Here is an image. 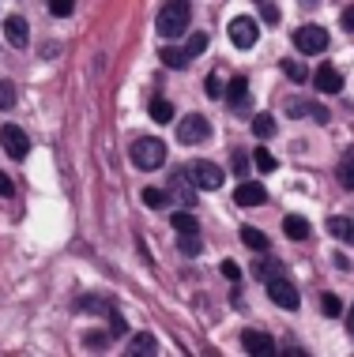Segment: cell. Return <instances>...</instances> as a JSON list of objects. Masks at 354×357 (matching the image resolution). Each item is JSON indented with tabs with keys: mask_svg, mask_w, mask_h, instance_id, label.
I'll list each match as a JSON object with an SVG mask.
<instances>
[{
	"mask_svg": "<svg viewBox=\"0 0 354 357\" xmlns=\"http://www.w3.org/2000/svg\"><path fill=\"white\" fill-rule=\"evenodd\" d=\"M320 312L328 316V320H336V316H343V301H339L336 294H324L320 297Z\"/></svg>",
	"mask_w": 354,
	"mask_h": 357,
	"instance_id": "cb8c5ba5",
	"label": "cell"
},
{
	"mask_svg": "<svg viewBox=\"0 0 354 357\" xmlns=\"http://www.w3.org/2000/svg\"><path fill=\"white\" fill-rule=\"evenodd\" d=\"M242 241H245L249 248H253V252H267V237L260 234V229L245 226V229H242Z\"/></svg>",
	"mask_w": 354,
	"mask_h": 357,
	"instance_id": "ffe728a7",
	"label": "cell"
},
{
	"mask_svg": "<svg viewBox=\"0 0 354 357\" xmlns=\"http://www.w3.org/2000/svg\"><path fill=\"white\" fill-rule=\"evenodd\" d=\"M347 327H351V335H354V308H351V316H347Z\"/></svg>",
	"mask_w": 354,
	"mask_h": 357,
	"instance_id": "60d3db41",
	"label": "cell"
},
{
	"mask_svg": "<svg viewBox=\"0 0 354 357\" xmlns=\"http://www.w3.org/2000/svg\"><path fill=\"white\" fill-rule=\"evenodd\" d=\"M193 181H196V188H223V169L215 166V162H196L193 166Z\"/></svg>",
	"mask_w": 354,
	"mask_h": 357,
	"instance_id": "9c48e42d",
	"label": "cell"
},
{
	"mask_svg": "<svg viewBox=\"0 0 354 357\" xmlns=\"http://www.w3.org/2000/svg\"><path fill=\"white\" fill-rule=\"evenodd\" d=\"M0 147L8 151V158H27V151H31V139H27V132L19 128V124H4L0 128Z\"/></svg>",
	"mask_w": 354,
	"mask_h": 357,
	"instance_id": "5b68a950",
	"label": "cell"
},
{
	"mask_svg": "<svg viewBox=\"0 0 354 357\" xmlns=\"http://www.w3.org/2000/svg\"><path fill=\"white\" fill-rule=\"evenodd\" d=\"M83 346H91V350H106V335H102V331H91L87 339H83Z\"/></svg>",
	"mask_w": 354,
	"mask_h": 357,
	"instance_id": "1f68e13d",
	"label": "cell"
},
{
	"mask_svg": "<svg viewBox=\"0 0 354 357\" xmlns=\"http://www.w3.org/2000/svg\"><path fill=\"white\" fill-rule=\"evenodd\" d=\"M242 346H245L249 354H256V357H264V354H275V342L267 339L264 331H245V335H242Z\"/></svg>",
	"mask_w": 354,
	"mask_h": 357,
	"instance_id": "5bb4252c",
	"label": "cell"
},
{
	"mask_svg": "<svg viewBox=\"0 0 354 357\" xmlns=\"http://www.w3.org/2000/svg\"><path fill=\"white\" fill-rule=\"evenodd\" d=\"M12 192H15V188H12V177H8V173H0V196L8 199V196H12Z\"/></svg>",
	"mask_w": 354,
	"mask_h": 357,
	"instance_id": "74e56055",
	"label": "cell"
},
{
	"mask_svg": "<svg viewBox=\"0 0 354 357\" xmlns=\"http://www.w3.org/2000/svg\"><path fill=\"white\" fill-rule=\"evenodd\" d=\"M309 109H313V105H305V102H290V105H286V113H290V117H305Z\"/></svg>",
	"mask_w": 354,
	"mask_h": 357,
	"instance_id": "d590c367",
	"label": "cell"
},
{
	"mask_svg": "<svg viewBox=\"0 0 354 357\" xmlns=\"http://www.w3.org/2000/svg\"><path fill=\"white\" fill-rule=\"evenodd\" d=\"M189 23H193V4L189 0H166L162 4V12H158V34L162 38H181L189 31Z\"/></svg>",
	"mask_w": 354,
	"mask_h": 357,
	"instance_id": "6da1fadb",
	"label": "cell"
},
{
	"mask_svg": "<svg viewBox=\"0 0 354 357\" xmlns=\"http://www.w3.org/2000/svg\"><path fill=\"white\" fill-rule=\"evenodd\" d=\"M253 132H256L260 139H272V136H275V117H267V113H256V117H253Z\"/></svg>",
	"mask_w": 354,
	"mask_h": 357,
	"instance_id": "44dd1931",
	"label": "cell"
},
{
	"mask_svg": "<svg viewBox=\"0 0 354 357\" xmlns=\"http://www.w3.org/2000/svg\"><path fill=\"white\" fill-rule=\"evenodd\" d=\"M313 83H317V91H320V94H339V91H343V75H339V68H332V64L317 68Z\"/></svg>",
	"mask_w": 354,
	"mask_h": 357,
	"instance_id": "8fae6325",
	"label": "cell"
},
{
	"mask_svg": "<svg viewBox=\"0 0 354 357\" xmlns=\"http://www.w3.org/2000/svg\"><path fill=\"white\" fill-rule=\"evenodd\" d=\"M226 105H230L234 113H249V105H253V94H249V79H230V86H226Z\"/></svg>",
	"mask_w": 354,
	"mask_h": 357,
	"instance_id": "ba28073f",
	"label": "cell"
},
{
	"mask_svg": "<svg viewBox=\"0 0 354 357\" xmlns=\"http://www.w3.org/2000/svg\"><path fill=\"white\" fill-rule=\"evenodd\" d=\"M234 199H237V207H260L264 199H267V192L260 185H253V181H245V185H237Z\"/></svg>",
	"mask_w": 354,
	"mask_h": 357,
	"instance_id": "7c38bea8",
	"label": "cell"
},
{
	"mask_svg": "<svg viewBox=\"0 0 354 357\" xmlns=\"http://www.w3.org/2000/svg\"><path fill=\"white\" fill-rule=\"evenodd\" d=\"M204 50H207V34H193V38L185 42V53H189V61H196V56L204 53Z\"/></svg>",
	"mask_w": 354,
	"mask_h": 357,
	"instance_id": "83f0119b",
	"label": "cell"
},
{
	"mask_svg": "<svg viewBox=\"0 0 354 357\" xmlns=\"http://www.w3.org/2000/svg\"><path fill=\"white\" fill-rule=\"evenodd\" d=\"M207 136H212V124H207L204 117H200V113H189V117L177 124V139H181V143H189V147L204 143Z\"/></svg>",
	"mask_w": 354,
	"mask_h": 357,
	"instance_id": "8992f818",
	"label": "cell"
},
{
	"mask_svg": "<svg viewBox=\"0 0 354 357\" xmlns=\"http://www.w3.org/2000/svg\"><path fill=\"white\" fill-rule=\"evenodd\" d=\"M226 34H230V42L237 45V50H253V45H256V23H253L249 15H237V19H230Z\"/></svg>",
	"mask_w": 354,
	"mask_h": 357,
	"instance_id": "52a82bcc",
	"label": "cell"
},
{
	"mask_svg": "<svg viewBox=\"0 0 354 357\" xmlns=\"http://www.w3.org/2000/svg\"><path fill=\"white\" fill-rule=\"evenodd\" d=\"M174 229L181 237H193V234H200V222L189 215V211H177V215H174Z\"/></svg>",
	"mask_w": 354,
	"mask_h": 357,
	"instance_id": "e0dca14e",
	"label": "cell"
},
{
	"mask_svg": "<svg viewBox=\"0 0 354 357\" xmlns=\"http://www.w3.org/2000/svg\"><path fill=\"white\" fill-rule=\"evenodd\" d=\"M174 192L181 196V204H189V207L196 204V181H193V173H189V169L174 173Z\"/></svg>",
	"mask_w": 354,
	"mask_h": 357,
	"instance_id": "4fadbf2b",
	"label": "cell"
},
{
	"mask_svg": "<svg viewBox=\"0 0 354 357\" xmlns=\"http://www.w3.org/2000/svg\"><path fill=\"white\" fill-rule=\"evenodd\" d=\"M343 31H354V4L343 12Z\"/></svg>",
	"mask_w": 354,
	"mask_h": 357,
	"instance_id": "ab89813d",
	"label": "cell"
},
{
	"mask_svg": "<svg viewBox=\"0 0 354 357\" xmlns=\"http://www.w3.org/2000/svg\"><path fill=\"white\" fill-rule=\"evenodd\" d=\"M260 15H264V23H272V26L279 23V8H272V4H264V12H260Z\"/></svg>",
	"mask_w": 354,
	"mask_h": 357,
	"instance_id": "8d00e7d4",
	"label": "cell"
},
{
	"mask_svg": "<svg viewBox=\"0 0 354 357\" xmlns=\"http://www.w3.org/2000/svg\"><path fill=\"white\" fill-rule=\"evenodd\" d=\"M283 234L290 241H305V237H309V222H305L302 215H286L283 218Z\"/></svg>",
	"mask_w": 354,
	"mask_h": 357,
	"instance_id": "2e32d148",
	"label": "cell"
},
{
	"mask_svg": "<svg viewBox=\"0 0 354 357\" xmlns=\"http://www.w3.org/2000/svg\"><path fill=\"white\" fill-rule=\"evenodd\" d=\"M110 327H113V335H124V327H128V324H124V316L117 312V308H110Z\"/></svg>",
	"mask_w": 354,
	"mask_h": 357,
	"instance_id": "d6a6232c",
	"label": "cell"
},
{
	"mask_svg": "<svg viewBox=\"0 0 354 357\" xmlns=\"http://www.w3.org/2000/svg\"><path fill=\"white\" fill-rule=\"evenodd\" d=\"M264 282H267V297H272L279 308H286V312H294V308H298V286H294L290 278L272 275V278H264Z\"/></svg>",
	"mask_w": 354,
	"mask_h": 357,
	"instance_id": "277c9868",
	"label": "cell"
},
{
	"mask_svg": "<svg viewBox=\"0 0 354 357\" xmlns=\"http://www.w3.org/2000/svg\"><path fill=\"white\" fill-rule=\"evenodd\" d=\"M151 117H155L158 124H170V121H174V105H170L166 98H155V102H151Z\"/></svg>",
	"mask_w": 354,
	"mask_h": 357,
	"instance_id": "7402d4cb",
	"label": "cell"
},
{
	"mask_svg": "<svg viewBox=\"0 0 354 357\" xmlns=\"http://www.w3.org/2000/svg\"><path fill=\"white\" fill-rule=\"evenodd\" d=\"M15 105V86L8 79H0V109H12Z\"/></svg>",
	"mask_w": 354,
	"mask_h": 357,
	"instance_id": "f1b7e54d",
	"label": "cell"
},
{
	"mask_svg": "<svg viewBox=\"0 0 354 357\" xmlns=\"http://www.w3.org/2000/svg\"><path fill=\"white\" fill-rule=\"evenodd\" d=\"M245 169H249V158L237 151V154H234V173H245Z\"/></svg>",
	"mask_w": 354,
	"mask_h": 357,
	"instance_id": "f35d334b",
	"label": "cell"
},
{
	"mask_svg": "<svg viewBox=\"0 0 354 357\" xmlns=\"http://www.w3.org/2000/svg\"><path fill=\"white\" fill-rule=\"evenodd\" d=\"M155 350H158V342L151 339L147 331H143V335H136V339L128 342V354H132V357H140V354H155Z\"/></svg>",
	"mask_w": 354,
	"mask_h": 357,
	"instance_id": "d6986e66",
	"label": "cell"
},
{
	"mask_svg": "<svg viewBox=\"0 0 354 357\" xmlns=\"http://www.w3.org/2000/svg\"><path fill=\"white\" fill-rule=\"evenodd\" d=\"M328 234L339 237V241H347V245H354V218H343V215L328 218Z\"/></svg>",
	"mask_w": 354,
	"mask_h": 357,
	"instance_id": "9a60e30c",
	"label": "cell"
},
{
	"mask_svg": "<svg viewBox=\"0 0 354 357\" xmlns=\"http://www.w3.org/2000/svg\"><path fill=\"white\" fill-rule=\"evenodd\" d=\"M339 181H343V188H354V151L339 162Z\"/></svg>",
	"mask_w": 354,
	"mask_h": 357,
	"instance_id": "4316f807",
	"label": "cell"
},
{
	"mask_svg": "<svg viewBox=\"0 0 354 357\" xmlns=\"http://www.w3.org/2000/svg\"><path fill=\"white\" fill-rule=\"evenodd\" d=\"M177 248H181L185 256H200V241H196V234H193V237H181Z\"/></svg>",
	"mask_w": 354,
	"mask_h": 357,
	"instance_id": "4dcf8cb0",
	"label": "cell"
},
{
	"mask_svg": "<svg viewBox=\"0 0 354 357\" xmlns=\"http://www.w3.org/2000/svg\"><path fill=\"white\" fill-rule=\"evenodd\" d=\"M143 204L162 211V207H170V192H162V188H143Z\"/></svg>",
	"mask_w": 354,
	"mask_h": 357,
	"instance_id": "603a6c76",
	"label": "cell"
},
{
	"mask_svg": "<svg viewBox=\"0 0 354 357\" xmlns=\"http://www.w3.org/2000/svg\"><path fill=\"white\" fill-rule=\"evenodd\" d=\"M253 162H256V169H260V173H272L275 166H279V162H275V154L267 151V147L256 151V154H253Z\"/></svg>",
	"mask_w": 354,
	"mask_h": 357,
	"instance_id": "484cf974",
	"label": "cell"
},
{
	"mask_svg": "<svg viewBox=\"0 0 354 357\" xmlns=\"http://www.w3.org/2000/svg\"><path fill=\"white\" fill-rule=\"evenodd\" d=\"M294 45H298V53L317 56V53L328 50V31L317 23H305V26H298V34H294Z\"/></svg>",
	"mask_w": 354,
	"mask_h": 357,
	"instance_id": "3957f363",
	"label": "cell"
},
{
	"mask_svg": "<svg viewBox=\"0 0 354 357\" xmlns=\"http://www.w3.org/2000/svg\"><path fill=\"white\" fill-rule=\"evenodd\" d=\"M223 275H226V278H234V282H237V278H242V267H237L234 259H223Z\"/></svg>",
	"mask_w": 354,
	"mask_h": 357,
	"instance_id": "e575fe53",
	"label": "cell"
},
{
	"mask_svg": "<svg viewBox=\"0 0 354 357\" xmlns=\"http://www.w3.org/2000/svg\"><path fill=\"white\" fill-rule=\"evenodd\" d=\"M72 8H75V0H50V12H53L57 19H68Z\"/></svg>",
	"mask_w": 354,
	"mask_h": 357,
	"instance_id": "f546056e",
	"label": "cell"
},
{
	"mask_svg": "<svg viewBox=\"0 0 354 357\" xmlns=\"http://www.w3.org/2000/svg\"><path fill=\"white\" fill-rule=\"evenodd\" d=\"M4 38L15 45V50H23L27 38H31V26H27V19H23V15H8V19H4Z\"/></svg>",
	"mask_w": 354,
	"mask_h": 357,
	"instance_id": "30bf717a",
	"label": "cell"
},
{
	"mask_svg": "<svg viewBox=\"0 0 354 357\" xmlns=\"http://www.w3.org/2000/svg\"><path fill=\"white\" fill-rule=\"evenodd\" d=\"M279 68H283V75H286V79H294V83H305V79H309V72H305L298 61H283Z\"/></svg>",
	"mask_w": 354,
	"mask_h": 357,
	"instance_id": "d4e9b609",
	"label": "cell"
},
{
	"mask_svg": "<svg viewBox=\"0 0 354 357\" xmlns=\"http://www.w3.org/2000/svg\"><path fill=\"white\" fill-rule=\"evenodd\" d=\"M204 91L212 94V98H219V94H223V79H219V75H207V83H204Z\"/></svg>",
	"mask_w": 354,
	"mask_h": 357,
	"instance_id": "836d02e7",
	"label": "cell"
},
{
	"mask_svg": "<svg viewBox=\"0 0 354 357\" xmlns=\"http://www.w3.org/2000/svg\"><path fill=\"white\" fill-rule=\"evenodd\" d=\"M302 4H309V8H313V4H317V0H302Z\"/></svg>",
	"mask_w": 354,
	"mask_h": 357,
	"instance_id": "b9f144b4",
	"label": "cell"
},
{
	"mask_svg": "<svg viewBox=\"0 0 354 357\" xmlns=\"http://www.w3.org/2000/svg\"><path fill=\"white\" fill-rule=\"evenodd\" d=\"M128 154H132V166L136 169H158L162 162H166V143L155 139V136H143V139L132 143Z\"/></svg>",
	"mask_w": 354,
	"mask_h": 357,
	"instance_id": "7a4b0ae2",
	"label": "cell"
},
{
	"mask_svg": "<svg viewBox=\"0 0 354 357\" xmlns=\"http://www.w3.org/2000/svg\"><path fill=\"white\" fill-rule=\"evenodd\" d=\"M158 56H162V64H170V68H185V64H189L185 45H181V50H177V45H166V50H162Z\"/></svg>",
	"mask_w": 354,
	"mask_h": 357,
	"instance_id": "ac0fdd59",
	"label": "cell"
}]
</instances>
